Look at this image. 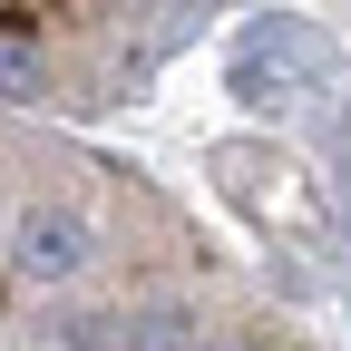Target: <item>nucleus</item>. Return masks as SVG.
Instances as JSON below:
<instances>
[{
	"mask_svg": "<svg viewBox=\"0 0 351 351\" xmlns=\"http://www.w3.org/2000/svg\"><path fill=\"white\" fill-rule=\"evenodd\" d=\"M332 49H322V29L313 20H254L244 29V49H234V98H274V88H322Z\"/></svg>",
	"mask_w": 351,
	"mask_h": 351,
	"instance_id": "f257e3e1",
	"label": "nucleus"
},
{
	"mask_svg": "<svg viewBox=\"0 0 351 351\" xmlns=\"http://www.w3.org/2000/svg\"><path fill=\"white\" fill-rule=\"evenodd\" d=\"M20 263H29V274H78V263H88V225H78V215H29V225H20Z\"/></svg>",
	"mask_w": 351,
	"mask_h": 351,
	"instance_id": "f03ea898",
	"label": "nucleus"
},
{
	"mask_svg": "<svg viewBox=\"0 0 351 351\" xmlns=\"http://www.w3.org/2000/svg\"><path fill=\"white\" fill-rule=\"evenodd\" d=\"M0 98H39V69L20 49H0Z\"/></svg>",
	"mask_w": 351,
	"mask_h": 351,
	"instance_id": "7ed1b4c3",
	"label": "nucleus"
}]
</instances>
